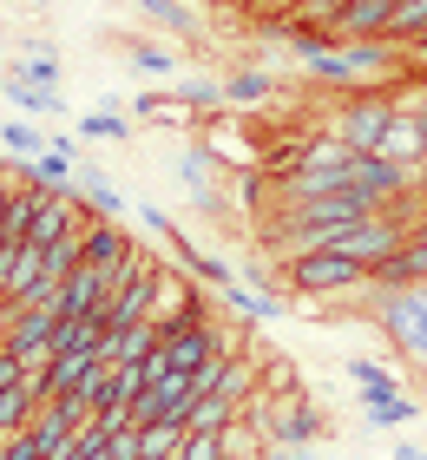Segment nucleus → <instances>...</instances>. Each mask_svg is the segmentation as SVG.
<instances>
[{"mask_svg": "<svg viewBox=\"0 0 427 460\" xmlns=\"http://www.w3.org/2000/svg\"><path fill=\"white\" fill-rule=\"evenodd\" d=\"M349 172H355V152L329 132V138H309L303 152H296L289 172H276V191H283V198H289V211H296V204H309V198L349 191Z\"/></svg>", "mask_w": 427, "mask_h": 460, "instance_id": "nucleus-1", "label": "nucleus"}, {"mask_svg": "<svg viewBox=\"0 0 427 460\" xmlns=\"http://www.w3.org/2000/svg\"><path fill=\"white\" fill-rule=\"evenodd\" d=\"M369 316L381 323V336L408 355L414 368H427V283H414V289H369Z\"/></svg>", "mask_w": 427, "mask_h": 460, "instance_id": "nucleus-2", "label": "nucleus"}, {"mask_svg": "<svg viewBox=\"0 0 427 460\" xmlns=\"http://www.w3.org/2000/svg\"><path fill=\"white\" fill-rule=\"evenodd\" d=\"M395 112H401V99L388 86H369V93H355L349 106L335 112V138L349 145L355 158H375L381 138H388V125H395Z\"/></svg>", "mask_w": 427, "mask_h": 460, "instance_id": "nucleus-3", "label": "nucleus"}, {"mask_svg": "<svg viewBox=\"0 0 427 460\" xmlns=\"http://www.w3.org/2000/svg\"><path fill=\"white\" fill-rule=\"evenodd\" d=\"M283 277L296 296H355V289H369V270L349 263L342 250H303V257L283 263Z\"/></svg>", "mask_w": 427, "mask_h": 460, "instance_id": "nucleus-4", "label": "nucleus"}, {"mask_svg": "<svg viewBox=\"0 0 427 460\" xmlns=\"http://www.w3.org/2000/svg\"><path fill=\"white\" fill-rule=\"evenodd\" d=\"M158 257H145V250H132V263H125V277H119V289L99 303V323H105V336L112 329H132V323H145V309H152V289H158Z\"/></svg>", "mask_w": 427, "mask_h": 460, "instance_id": "nucleus-5", "label": "nucleus"}, {"mask_svg": "<svg viewBox=\"0 0 427 460\" xmlns=\"http://www.w3.org/2000/svg\"><path fill=\"white\" fill-rule=\"evenodd\" d=\"M401 243H408V230H401L395 217H381V211H375V217L349 224V230H342L335 243H323V250H342V257H349V263H361V270H369V277H375V270L388 263V257H395Z\"/></svg>", "mask_w": 427, "mask_h": 460, "instance_id": "nucleus-6", "label": "nucleus"}, {"mask_svg": "<svg viewBox=\"0 0 427 460\" xmlns=\"http://www.w3.org/2000/svg\"><path fill=\"white\" fill-rule=\"evenodd\" d=\"M158 355L171 362V375H198L204 362H218V355H230V336L218 323H198V329H178V336H165Z\"/></svg>", "mask_w": 427, "mask_h": 460, "instance_id": "nucleus-7", "label": "nucleus"}, {"mask_svg": "<svg viewBox=\"0 0 427 460\" xmlns=\"http://www.w3.org/2000/svg\"><path fill=\"white\" fill-rule=\"evenodd\" d=\"M349 191L369 204V211H381V204H395L401 191H414V172H401V164H388V158H355Z\"/></svg>", "mask_w": 427, "mask_h": 460, "instance_id": "nucleus-8", "label": "nucleus"}, {"mask_svg": "<svg viewBox=\"0 0 427 460\" xmlns=\"http://www.w3.org/2000/svg\"><path fill=\"white\" fill-rule=\"evenodd\" d=\"M323 414L316 408H289V414H270V428H263V441H270V454H296V447H316L323 441Z\"/></svg>", "mask_w": 427, "mask_h": 460, "instance_id": "nucleus-9", "label": "nucleus"}, {"mask_svg": "<svg viewBox=\"0 0 427 460\" xmlns=\"http://www.w3.org/2000/svg\"><path fill=\"white\" fill-rule=\"evenodd\" d=\"M73 164H79V145H73V138H53L33 164H13V172H20V178H33V184H47V191H73V184H79Z\"/></svg>", "mask_w": 427, "mask_h": 460, "instance_id": "nucleus-10", "label": "nucleus"}, {"mask_svg": "<svg viewBox=\"0 0 427 460\" xmlns=\"http://www.w3.org/2000/svg\"><path fill=\"white\" fill-rule=\"evenodd\" d=\"M125 257H132V237H125L119 224H105V217L85 224V237H79V263L85 270H125Z\"/></svg>", "mask_w": 427, "mask_h": 460, "instance_id": "nucleus-11", "label": "nucleus"}, {"mask_svg": "<svg viewBox=\"0 0 427 460\" xmlns=\"http://www.w3.org/2000/svg\"><path fill=\"white\" fill-rule=\"evenodd\" d=\"M414 283H427V243L408 237V243H401L395 257L369 277V289H414Z\"/></svg>", "mask_w": 427, "mask_h": 460, "instance_id": "nucleus-12", "label": "nucleus"}, {"mask_svg": "<svg viewBox=\"0 0 427 460\" xmlns=\"http://www.w3.org/2000/svg\"><path fill=\"white\" fill-rule=\"evenodd\" d=\"M73 191H79V204H85V211H99L105 224L132 217V198H125L112 178H99V172H79V184H73Z\"/></svg>", "mask_w": 427, "mask_h": 460, "instance_id": "nucleus-13", "label": "nucleus"}, {"mask_svg": "<svg viewBox=\"0 0 427 460\" xmlns=\"http://www.w3.org/2000/svg\"><path fill=\"white\" fill-rule=\"evenodd\" d=\"M375 158H388V164H401V172H414V164L427 158V145H421V125L408 119V106L395 112V125H388V138H381V152Z\"/></svg>", "mask_w": 427, "mask_h": 460, "instance_id": "nucleus-14", "label": "nucleus"}, {"mask_svg": "<svg viewBox=\"0 0 427 460\" xmlns=\"http://www.w3.org/2000/svg\"><path fill=\"white\" fill-rule=\"evenodd\" d=\"M165 336L152 323H132V329H112V336H105V362H119V368H138L145 355H152Z\"/></svg>", "mask_w": 427, "mask_h": 460, "instance_id": "nucleus-15", "label": "nucleus"}, {"mask_svg": "<svg viewBox=\"0 0 427 460\" xmlns=\"http://www.w3.org/2000/svg\"><path fill=\"white\" fill-rule=\"evenodd\" d=\"M349 382H355V394H361V408H375V402H395V394H401V382H395L388 368H375L369 355H355V362H349Z\"/></svg>", "mask_w": 427, "mask_h": 460, "instance_id": "nucleus-16", "label": "nucleus"}, {"mask_svg": "<svg viewBox=\"0 0 427 460\" xmlns=\"http://www.w3.org/2000/svg\"><path fill=\"white\" fill-rule=\"evenodd\" d=\"M178 178H184V191L198 198L204 211H218L224 191H218V178H210V152H184V158H178Z\"/></svg>", "mask_w": 427, "mask_h": 460, "instance_id": "nucleus-17", "label": "nucleus"}, {"mask_svg": "<svg viewBox=\"0 0 427 460\" xmlns=\"http://www.w3.org/2000/svg\"><path fill=\"white\" fill-rule=\"evenodd\" d=\"M132 7L152 20V27H165V33H178V40H191L198 33V13L184 7V0H132Z\"/></svg>", "mask_w": 427, "mask_h": 460, "instance_id": "nucleus-18", "label": "nucleus"}, {"mask_svg": "<svg viewBox=\"0 0 427 460\" xmlns=\"http://www.w3.org/2000/svg\"><path fill=\"white\" fill-rule=\"evenodd\" d=\"M178 454H184V428H171V421H145L138 428V460H178Z\"/></svg>", "mask_w": 427, "mask_h": 460, "instance_id": "nucleus-19", "label": "nucleus"}, {"mask_svg": "<svg viewBox=\"0 0 427 460\" xmlns=\"http://www.w3.org/2000/svg\"><path fill=\"white\" fill-rule=\"evenodd\" d=\"M230 428H237V402H224V394H204L184 421V434H230Z\"/></svg>", "mask_w": 427, "mask_h": 460, "instance_id": "nucleus-20", "label": "nucleus"}, {"mask_svg": "<svg viewBox=\"0 0 427 460\" xmlns=\"http://www.w3.org/2000/svg\"><path fill=\"white\" fill-rule=\"evenodd\" d=\"M224 303L237 309V316H250V323H276V289H250V283H237V289H224Z\"/></svg>", "mask_w": 427, "mask_h": 460, "instance_id": "nucleus-21", "label": "nucleus"}, {"mask_svg": "<svg viewBox=\"0 0 427 460\" xmlns=\"http://www.w3.org/2000/svg\"><path fill=\"white\" fill-rule=\"evenodd\" d=\"M270 93H276V79H270V73H256V66L224 79V99H230V106H263Z\"/></svg>", "mask_w": 427, "mask_h": 460, "instance_id": "nucleus-22", "label": "nucleus"}, {"mask_svg": "<svg viewBox=\"0 0 427 460\" xmlns=\"http://www.w3.org/2000/svg\"><path fill=\"white\" fill-rule=\"evenodd\" d=\"M7 79H20V86H40V93H59V59H53V53H27Z\"/></svg>", "mask_w": 427, "mask_h": 460, "instance_id": "nucleus-23", "label": "nucleus"}, {"mask_svg": "<svg viewBox=\"0 0 427 460\" xmlns=\"http://www.w3.org/2000/svg\"><path fill=\"white\" fill-rule=\"evenodd\" d=\"M132 66L152 73V79H171V73H178V53H171L165 40H132Z\"/></svg>", "mask_w": 427, "mask_h": 460, "instance_id": "nucleus-24", "label": "nucleus"}, {"mask_svg": "<svg viewBox=\"0 0 427 460\" xmlns=\"http://www.w3.org/2000/svg\"><path fill=\"white\" fill-rule=\"evenodd\" d=\"M79 132H85V138H99V145H105V138H132V119H125L119 106H93V112L79 119Z\"/></svg>", "mask_w": 427, "mask_h": 460, "instance_id": "nucleus-25", "label": "nucleus"}, {"mask_svg": "<svg viewBox=\"0 0 427 460\" xmlns=\"http://www.w3.org/2000/svg\"><path fill=\"white\" fill-rule=\"evenodd\" d=\"M421 33H427V0H401L395 20H388V40H395V47H414Z\"/></svg>", "mask_w": 427, "mask_h": 460, "instance_id": "nucleus-26", "label": "nucleus"}, {"mask_svg": "<svg viewBox=\"0 0 427 460\" xmlns=\"http://www.w3.org/2000/svg\"><path fill=\"white\" fill-rule=\"evenodd\" d=\"M33 414H40L33 394H27V388H7V394H0V441H7V434H20Z\"/></svg>", "mask_w": 427, "mask_h": 460, "instance_id": "nucleus-27", "label": "nucleus"}, {"mask_svg": "<svg viewBox=\"0 0 427 460\" xmlns=\"http://www.w3.org/2000/svg\"><path fill=\"white\" fill-rule=\"evenodd\" d=\"M0 152H7V158H40V152H47V138H40L33 132V125H0Z\"/></svg>", "mask_w": 427, "mask_h": 460, "instance_id": "nucleus-28", "label": "nucleus"}, {"mask_svg": "<svg viewBox=\"0 0 427 460\" xmlns=\"http://www.w3.org/2000/svg\"><path fill=\"white\" fill-rule=\"evenodd\" d=\"M7 106L47 119V112H59V93H40V86H20V79H7Z\"/></svg>", "mask_w": 427, "mask_h": 460, "instance_id": "nucleus-29", "label": "nucleus"}, {"mask_svg": "<svg viewBox=\"0 0 427 460\" xmlns=\"http://www.w3.org/2000/svg\"><path fill=\"white\" fill-rule=\"evenodd\" d=\"M178 106H224V79H184Z\"/></svg>", "mask_w": 427, "mask_h": 460, "instance_id": "nucleus-30", "label": "nucleus"}, {"mask_svg": "<svg viewBox=\"0 0 427 460\" xmlns=\"http://www.w3.org/2000/svg\"><path fill=\"white\" fill-rule=\"evenodd\" d=\"M369 421H375V428H408V421H414V402H408V394H395V402H375Z\"/></svg>", "mask_w": 427, "mask_h": 460, "instance_id": "nucleus-31", "label": "nucleus"}, {"mask_svg": "<svg viewBox=\"0 0 427 460\" xmlns=\"http://www.w3.org/2000/svg\"><path fill=\"white\" fill-rule=\"evenodd\" d=\"M178 460H230L224 454V434H184V454Z\"/></svg>", "mask_w": 427, "mask_h": 460, "instance_id": "nucleus-32", "label": "nucleus"}, {"mask_svg": "<svg viewBox=\"0 0 427 460\" xmlns=\"http://www.w3.org/2000/svg\"><path fill=\"white\" fill-rule=\"evenodd\" d=\"M20 375H27V362H20V355H7V349H0V394H7V388H20Z\"/></svg>", "mask_w": 427, "mask_h": 460, "instance_id": "nucleus-33", "label": "nucleus"}, {"mask_svg": "<svg viewBox=\"0 0 427 460\" xmlns=\"http://www.w3.org/2000/svg\"><path fill=\"white\" fill-rule=\"evenodd\" d=\"M401 106H408V119L421 125V145H427V86H414V99H401Z\"/></svg>", "mask_w": 427, "mask_h": 460, "instance_id": "nucleus-34", "label": "nucleus"}, {"mask_svg": "<svg viewBox=\"0 0 427 460\" xmlns=\"http://www.w3.org/2000/svg\"><path fill=\"white\" fill-rule=\"evenodd\" d=\"M13 184H20L13 172H0V230H7V204H13Z\"/></svg>", "mask_w": 427, "mask_h": 460, "instance_id": "nucleus-35", "label": "nucleus"}, {"mask_svg": "<svg viewBox=\"0 0 427 460\" xmlns=\"http://www.w3.org/2000/svg\"><path fill=\"white\" fill-rule=\"evenodd\" d=\"M414 198H421V204H427V158H421V164H414Z\"/></svg>", "mask_w": 427, "mask_h": 460, "instance_id": "nucleus-36", "label": "nucleus"}, {"mask_svg": "<svg viewBox=\"0 0 427 460\" xmlns=\"http://www.w3.org/2000/svg\"><path fill=\"white\" fill-rule=\"evenodd\" d=\"M270 460H329V454H316V447H296V454H270Z\"/></svg>", "mask_w": 427, "mask_h": 460, "instance_id": "nucleus-37", "label": "nucleus"}, {"mask_svg": "<svg viewBox=\"0 0 427 460\" xmlns=\"http://www.w3.org/2000/svg\"><path fill=\"white\" fill-rule=\"evenodd\" d=\"M395 460H427V454L421 447H395Z\"/></svg>", "mask_w": 427, "mask_h": 460, "instance_id": "nucleus-38", "label": "nucleus"}, {"mask_svg": "<svg viewBox=\"0 0 427 460\" xmlns=\"http://www.w3.org/2000/svg\"><path fill=\"white\" fill-rule=\"evenodd\" d=\"M414 243H427V217H421V224H414Z\"/></svg>", "mask_w": 427, "mask_h": 460, "instance_id": "nucleus-39", "label": "nucleus"}, {"mask_svg": "<svg viewBox=\"0 0 427 460\" xmlns=\"http://www.w3.org/2000/svg\"><path fill=\"white\" fill-rule=\"evenodd\" d=\"M0 172H7V164H0Z\"/></svg>", "mask_w": 427, "mask_h": 460, "instance_id": "nucleus-40", "label": "nucleus"}, {"mask_svg": "<svg viewBox=\"0 0 427 460\" xmlns=\"http://www.w3.org/2000/svg\"><path fill=\"white\" fill-rule=\"evenodd\" d=\"M198 7H204V0H198Z\"/></svg>", "mask_w": 427, "mask_h": 460, "instance_id": "nucleus-41", "label": "nucleus"}]
</instances>
